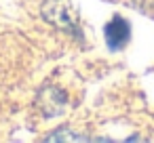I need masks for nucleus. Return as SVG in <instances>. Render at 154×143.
<instances>
[{"mask_svg":"<svg viewBox=\"0 0 154 143\" xmlns=\"http://www.w3.org/2000/svg\"><path fill=\"white\" fill-rule=\"evenodd\" d=\"M103 36H106V42L112 51H118L127 44L129 40V23L120 17H114L112 21H108V25L103 28Z\"/></svg>","mask_w":154,"mask_h":143,"instance_id":"1","label":"nucleus"},{"mask_svg":"<svg viewBox=\"0 0 154 143\" xmlns=\"http://www.w3.org/2000/svg\"><path fill=\"white\" fill-rule=\"evenodd\" d=\"M45 17H47L49 21H53V23L66 28V30L76 32V28H74V23H72V17H70V11H68L61 2H49V4L45 7Z\"/></svg>","mask_w":154,"mask_h":143,"instance_id":"2","label":"nucleus"},{"mask_svg":"<svg viewBox=\"0 0 154 143\" xmlns=\"http://www.w3.org/2000/svg\"><path fill=\"white\" fill-rule=\"evenodd\" d=\"M42 107L47 109V114H57L61 107H63V95L57 91V88H47L42 93V99H40Z\"/></svg>","mask_w":154,"mask_h":143,"instance_id":"3","label":"nucleus"}]
</instances>
